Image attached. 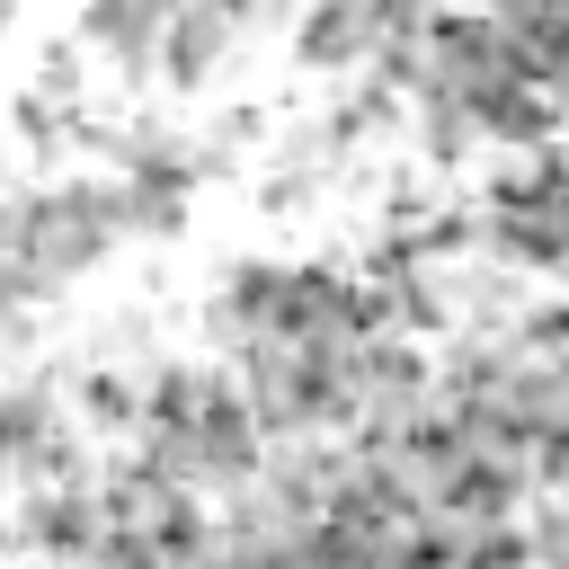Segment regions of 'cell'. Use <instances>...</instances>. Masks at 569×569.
<instances>
[{"label":"cell","mask_w":569,"mask_h":569,"mask_svg":"<svg viewBox=\"0 0 569 569\" xmlns=\"http://www.w3.org/2000/svg\"><path fill=\"white\" fill-rule=\"evenodd\" d=\"M169 9H178V0H89V9H80L71 53L89 62V80H98V89H107V80L142 89V80H151V53H160Z\"/></svg>","instance_id":"cell-1"}]
</instances>
